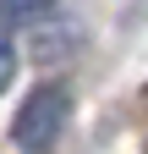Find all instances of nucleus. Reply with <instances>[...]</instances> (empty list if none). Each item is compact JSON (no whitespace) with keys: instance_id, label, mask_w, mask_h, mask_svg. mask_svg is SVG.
<instances>
[{"instance_id":"obj_3","label":"nucleus","mask_w":148,"mask_h":154,"mask_svg":"<svg viewBox=\"0 0 148 154\" xmlns=\"http://www.w3.org/2000/svg\"><path fill=\"white\" fill-rule=\"evenodd\" d=\"M11 77H16V50L6 44V38H0V88H6Z\"/></svg>"},{"instance_id":"obj_1","label":"nucleus","mask_w":148,"mask_h":154,"mask_svg":"<svg viewBox=\"0 0 148 154\" xmlns=\"http://www.w3.org/2000/svg\"><path fill=\"white\" fill-rule=\"evenodd\" d=\"M66 110H71V94L61 83H39L22 99V110H16V121H11V138L22 143L28 154H49L55 138H61V127H66Z\"/></svg>"},{"instance_id":"obj_2","label":"nucleus","mask_w":148,"mask_h":154,"mask_svg":"<svg viewBox=\"0 0 148 154\" xmlns=\"http://www.w3.org/2000/svg\"><path fill=\"white\" fill-rule=\"evenodd\" d=\"M49 6L55 0H0V17H6V22H39Z\"/></svg>"}]
</instances>
